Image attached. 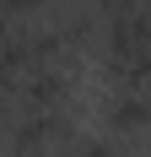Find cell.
<instances>
[{"instance_id": "6da1fadb", "label": "cell", "mask_w": 151, "mask_h": 157, "mask_svg": "<svg viewBox=\"0 0 151 157\" xmlns=\"http://www.w3.org/2000/svg\"><path fill=\"white\" fill-rule=\"evenodd\" d=\"M70 141V114L65 109H43V114H16L11 119V146L16 157H43V146Z\"/></svg>"}, {"instance_id": "7a4b0ae2", "label": "cell", "mask_w": 151, "mask_h": 157, "mask_svg": "<svg viewBox=\"0 0 151 157\" xmlns=\"http://www.w3.org/2000/svg\"><path fill=\"white\" fill-rule=\"evenodd\" d=\"M65 92H70V81H65L60 65H49V71H27V76H16V81H11V103H16V114L65 109Z\"/></svg>"}, {"instance_id": "3957f363", "label": "cell", "mask_w": 151, "mask_h": 157, "mask_svg": "<svg viewBox=\"0 0 151 157\" xmlns=\"http://www.w3.org/2000/svg\"><path fill=\"white\" fill-rule=\"evenodd\" d=\"M103 114H108V125L119 130V136H140L151 125V87H119Z\"/></svg>"}, {"instance_id": "277c9868", "label": "cell", "mask_w": 151, "mask_h": 157, "mask_svg": "<svg viewBox=\"0 0 151 157\" xmlns=\"http://www.w3.org/2000/svg\"><path fill=\"white\" fill-rule=\"evenodd\" d=\"M70 157H119V152H113L108 141H81V146H76Z\"/></svg>"}]
</instances>
